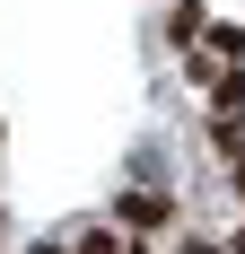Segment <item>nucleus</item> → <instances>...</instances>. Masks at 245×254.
<instances>
[{
    "label": "nucleus",
    "instance_id": "f257e3e1",
    "mask_svg": "<svg viewBox=\"0 0 245 254\" xmlns=\"http://www.w3.org/2000/svg\"><path fill=\"white\" fill-rule=\"evenodd\" d=\"M122 219H131V228H167V202H149V193H140V202H122Z\"/></svg>",
    "mask_w": 245,
    "mask_h": 254
}]
</instances>
